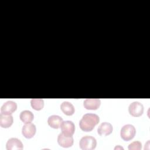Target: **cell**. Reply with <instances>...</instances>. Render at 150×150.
Here are the masks:
<instances>
[{"label":"cell","mask_w":150,"mask_h":150,"mask_svg":"<svg viewBox=\"0 0 150 150\" xmlns=\"http://www.w3.org/2000/svg\"><path fill=\"white\" fill-rule=\"evenodd\" d=\"M142 148V144L139 141H134L128 146L129 150H140Z\"/></svg>","instance_id":"cell-17"},{"label":"cell","mask_w":150,"mask_h":150,"mask_svg":"<svg viewBox=\"0 0 150 150\" xmlns=\"http://www.w3.org/2000/svg\"><path fill=\"white\" fill-rule=\"evenodd\" d=\"M60 109L66 115H72L74 113V107L73 105L69 101H63L60 105Z\"/></svg>","instance_id":"cell-14"},{"label":"cell","mask_w":150,"mask_h":150,"mask_svg":"<svg viewBox=\"0 0 150 150\" xmlns=\"http://www.w3.org/2000/svg\"><path fill=\"white\" fill-rule=\"evenodd\" d=\"M13 122L12 115H8L1 113L0 114V126L2 128H7L10 127Z\"/></svg>","instance_id":"cell-13"},{"label":"cell","mask_w":150,"mask_h":150,"mask_svg":"<svg viewBox=\"0 0 150 150\" xmlns=\"http://www.w3.org/2000/svg\"><path fill=\"white\" fill-rule=\"evenodd\" d=\"M59 145L63 148H69L73 144V138L72 136H66L63 133L59 134L57 137Z\"/></svg>","instance_id":"cell-8"},{"label":"cell","mask_w":150,"mask_h":150,"mask_svg":"<svg viewBox=\"0 0 150 150\" xmlns=\"http://www.w3.org/2000/svg\"><path fill=\"white\" fill-rule=\"evenodd\" d=\"M36 128L34 124L28 123L24 125L22 129V134L26 138H31L35 135Z\"/></svg>","instance_id":"cell-7"},{"label":"cell","mask_w":150,"mask_h":150,"mask_svg":"<svg viewBox=\"0 0 150 150\" xmlns=\"http://www.w3.org/2000/svg\"><path fill=\"white\" fill-rule=\"evenodd\" d=\"M31 107L36 111L41 110L44 106V101L42 98H32L30 100Z\"/></svg>","instance_id":"cell-16"},{"label":"cell","mask_w":150,"mask_h":150,"mask_svg":"<svg viewBox=\"0 0 150 150\" xmlns=\"http://www.w3.org/2000/svg\"><path fill=\"white\" fill-rule=\"evenodd\" d=\"M97 141L92 136L86 135L82 137L79 142L80 148L83 150H92L96 148Z\"/></svg>","instance_id":"cell-2"},{"label":"cell","mask_w":150,"mask_h":150,"mask_svg":"<svg viewBox=\"0 0 150 150\" xmlns=\"http://www.w3.org/2000/svg\"><path fill=\"white\" fill-rule=\"evenodd\" d=\"M6 148L7 150H22L23 146L20 139L16 138H11L8 140L6 144Z\"/></svg>","instance_id":"cell-9"},{"label":"cell","mask_w":150,"mask_h":150,"mask_svg":"<svg viewBox=\"0 0 150 150\" xmlns=\"http://www.w3.org/2000/svg\"><path fill=\"white\" fill-rule=\"evenodd\" d=\"M17 109V104L15 101H7L3 104L1 108V112L4 114L11 115Z\"/></svg>","instance_id":"cell-6"},{"label":"cell","mask_w":150,"mask_h":150,"mask_svg":"<svg viewBox=\"0 0 150 150\" xmlns=\"http://www.w3.org/2000/svg\"><path fill=\"white\" fill-rule=\"evenodd\" d=\"M60 128L62 133L66 136H73L75 131V125L71 121H63Z\"/></svg>","instance_id":"cell-5"},{"label":"cell","mask_w":150,"mask_h":150,"mask_svg":"<svg viewBox=\"0 0 150 150\" xmlns=\"http://www.w3.org/2000/svg\"><path fill=\"white\" fill-rule=\"evenodd\" d=\"M101 104L99 98H87L83 102V106L87 110H97Z\"/></svg>","instance_id":"cell-10"},{"label":"cell","mask_w":150,"mask_h":150,"mask_svg":"<svg viewBox=\"0 0 150 150\" xmlns=\"http://www.w3.org/2000/svg\"><path fill=\"white\" fill-rule=\"evenodd\" d=\"M116 148H117V149H118V148H120V149H123V148H122V147H121V146H117L116 147H115V148H114V149H115Z\"/></svg>","instance_id":"cell-18"},{"label":"cell","mask_w":150,"mask_h":150,"mask_svg":"<svg viewBox=\"0 0 150 150\" xmlns=\"http://www.w3.org/2000/svg\"><path fill=\"white\" fill-rule=\"evenodd\" d=\"M63 121V118L57 115H50L47 119V123L49 125L51 128L54 129L59 128Z\"/></svg>","instance_id":"cell-12"},{"label":"cell","mask_w":150,"mask_h":150,"mask_svg":"<svg viewBox=\"0 0 150 150\" xmlns=\"http://www.w3.org/2000/svg\"><path fill=\"white\" fill-rule=\"evenodd\" d=\"M100 118L98 115L93 113H87L82 117L79 122V126L81 130L85 132L91 131L94 127L98 124Z\"/></svg>","instance_id":"cell-1"},{"label":"cell","mask_w":150,"mask_h":150,"mask_svg":"<svg viewBox=\"0 0 150 150\" xmlns=\"http://www.w3.org/2000/svg\"><path fill=\"white\" fill-rule=\"evenodd\" d=\"M136 134L135 127L131 124L124 125L121 129L120 135L121 138L125 141H129L134 138Z\"/></svg>","instance_id":"cell-3"},{"label":"cell","mask_w":150,"mask_h":150,"mask_svg":"<svg viewBox=\"0 0 150 150\" xmlns=\"http://www.w3.org/2000/svg\"><path fill=\"white\" fill-rule=\"evenodd\" d=\"M113 127L112 125L107 122L101 123L97 129L98 134L101 136H107L112 133Z\"/></svg>","instance_id":"cell-11"},{"label":"cell","mask_w":150,"mask_h":150,"mask_svg":"<svg viewBox=\"0 0 150 150\" xmlns=\"http://www.w3.org/2000/svg\"><path fill=\"white\" fill-rule=\"evenodd\" d=\"M19 117L23 123L28 124L30 123L33 121L34 118V115L29 110H23L21 112Z\"/></svg>","instance_id":"cell-15"},{"label":"cell","mask_w":150,"mask_h":150,"mask_svg":"<svg viewBox=\"0 0 150 150\" xmlns=\"http://www.w3.org/2000/svg\"><path fill=\"white\" fill-rule=\"evenodd\" d=\"M128 111L133 117L141 116L144 112V105L138 101H134L128 107Z\"/></svg>","instance_id":"cell-4"}]
</instances>
